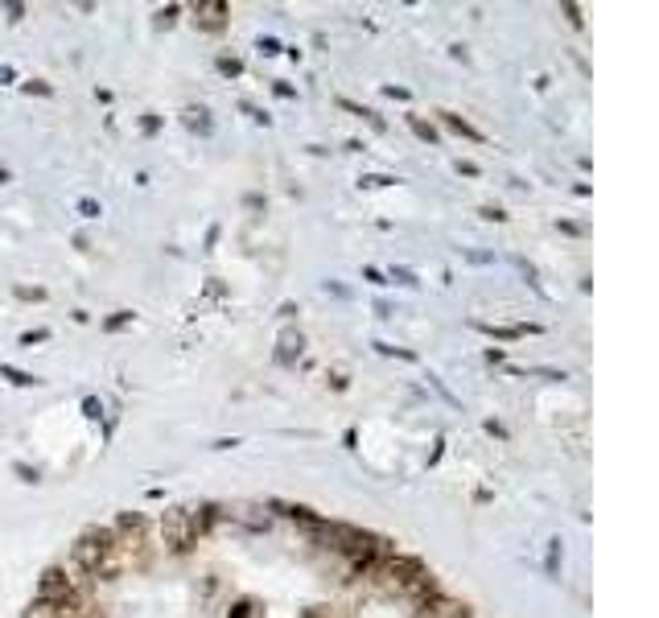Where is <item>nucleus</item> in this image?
I'll return each mask as SVG.
<instances>
[{
	"label": "nucleus",
	"mask_w": 659,
	"mask_h": 618,
	"mask_svg": "<svg viewBox=\"0 0 659 618\" xmlns=\"http://www.w3.org/2000/svg\"><path fill=\"white\" fill-rule=\"evenodd\" d=\"M206 528V515H198V511H190V507H173V511H165V524H161V532H165V544L169 548H190L194 544V536Z\"/></svg>",
	"instance_id": "nucleus-1"
},
{
	"label": "nucleus",
	"mask_w": 659,
	"mask_h": 618,
	"mask_svg": "<svg viewBox=\"0 0 659 618\" xmlns=\"http://www.w3.org/2000/svg\"><path fill=\"white\" fill-rule=\"evenodd\" d=\"M462 615H466V610H462L458 602H445V598L433 602V610H428V618H462Z\"/></svg>",
	"instance_id": "nucleus-2"
}]
</instances>
